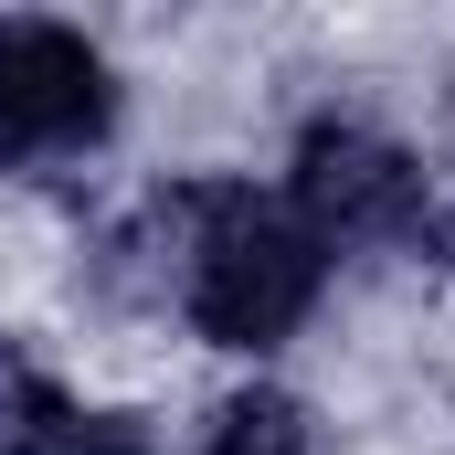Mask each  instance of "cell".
<instances>
[{
  "label": "cell",
  "mask_w": 455,
  "mask_h": 455,
  "mask_svg": "<svg viewBox=\"0 0 455 455\" xmlns=\"http://www.w3.org/2000/svg\"><path fill=\"white\" fill-rule=\"evenodd\" d=\"M107 127H116V64L75 21L11 11L0 21V159L11 170L85 159V148H107Z\"/></svg>",
  "instance_id": "2"
},
{
  "label": "cell",
  "mask_w": 455,
  "mask_h": 455,
  "mask_svg": "<svg viewBox=\"0 0 455 455\" xmlns=\"http://www.w3.org/2000/svg\"><path fill=\"white\" fill-rule=\"evenodd\" d=\"M75 424H85V403H75L32 349L0 339V455H64Z\"/></svg>",
  "instance_id": "4"
},
{
  "label": "cell",
  "mask_w": 455,
  "mask_h": 455,
  "mask_svg": "<svg viewBox=\"0 0 455 455\" xmlns=\"http://www.w3.org/2000/svg\"><path fill=\"white\" fill-rule=\"evenodd\" d=\"M202 455H329V445H318V413H307L297 392L254 381V392H233L223 413H212Z\"/></svg>",
  "instance_id": "5"
},
{
  "label": "cell",
  "mask_w": 455,
  "mask_h": 455,
  "mask_svg": "<svg viewBox=\"0 0 455 455\" xmlns=\"http://www.w3.org/2000/svg\"><path fill=\"white\" fill-rule=\"evenodd\" d=\"M170 223H180V307H191V329L212 349L265 360V349H286L318 318L329 243L297 223L286 202H265L243 180H180Z\"/></svg>",
  "instance_id": "1"
},
{
  "label": "cell",
  "mask_w": 455,
  "mask_h": 455,
  "mask_svg": "<svg viewBox=\"0 0 455 455\" xmlns=\"http://www.w3.org/2000/svg\"><path fill=\"white\" fill-rule=\"evenodd\" d=\"M64 455H159V445H148L138 413H85V424L64 435Z\"/></svg>",
  "instance_id": "6"
},
{
  "label": "cell",
  "mask_w": 455,
  "mask_h": 455,
  "mask_svg": "<svg viewBox=\"0 0 455 455\" xmlns=\"http://www.w3.org/2000/svg\"><path fill=\"white\" fill-rule=\"evenodd\" d=\"M286 212L329 254L339 243H413L424 233V159L360 116H307L297 159H286Z\"/></svg>",
  "instance_id": "3"
}]
</instances>
